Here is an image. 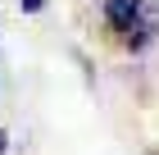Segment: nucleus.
Instances as JSON below:
<instances>
[{"instance_id":"obj_5","label":"nucleus","mask_w":159,"mask_h":155,"mask_svg":"<svg viewBox=\"0 0 159 155\" xmlns=\"http://www.w3.org/2000/svg\"><path fill=\"white\" fill-rule=\"evenodd\" d=\"M155 14H159V0H155Z\"/></svg>"},{"instance_id":"obj_2","label":"nucleus","mask_w":159,"mask_h":155,"mask_svg":"<svg viewBox=\"0 0 159 155\" xmlns=\"http://www.w3.org/2000/svg\"><path fill=\"white\" fill-rule=\"evenodd\" d=\"M155 41H159V14H155V18L146 14L141 23H132V32H127V50H132V55H141V50H150Z\"/></svg>"},{"instance_id":"obj_3","label":"nucleus","mask_w":159,"mask_h":155,"mask_svg":"<svg viewBox=\"0 0 159 155\" xmlns=\"http://www.w3.org/2000/svg\"><path fill=\"white\" fill-rule=\"evenodd\" d=\"M18 9H23V14H41V9H46V0H18Z\"/></svg>"},{"instance_id":"obj_1","label":"nucleus","mask_w":159,"mask_h":155,"mask_svg":"<svg viewBox=\"0 0 159 155\" xmlns=\"http://www.w3.org/2000/svg\"><path fill=\"white\" fill-rule=\"evenodd\" d=\"M146 18V0H105V23L114 27V32H132V23H141Z\"/></svg>"},{"instance_id":"obj_4","label":"nucleus","mask_w":159,"mask_h":155,"mask_svg":"<svg viewBox=\"0 0 159 155\" xmlns=\"http://www.w3.org/2000/svg\"><path fill=\"white\" fill-rule=\"evenodd\" d=\"M5 151H9V132L0 128V155H5Z\"/></svg>"},{"instance_id":"obj_6","label":"nucleus","mask_w":159,"mask_h":155,"mask_svg":"<svg viewBox=\"0 0 159 155\" xmlns=\"http://www.w3.org/2000/svg\"><path fill=\"white\" fill-rule=\"evenodd\" d=\"M150 155H159V151H150Z\"/></svg>"}]
</instances>
